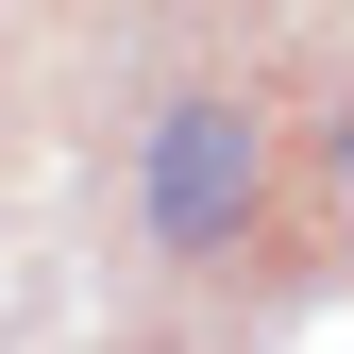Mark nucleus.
Instances as JSON below:
<instances>
[{"label": "nucleus", "instance_id": "1", "mask_svg": "<svg viewBox=\"0 0 354 354\" xmlns=\"http://www.w3.org/2000/svg\"><path fill=\"white\" fill-rule=\"evenodd\" d=\"M253 186H270V136H253L236 102H169L152 118V236L169 253H236Z\"/></svg>", "mask_w": 354, "mask_h": 354}]
</instances>
